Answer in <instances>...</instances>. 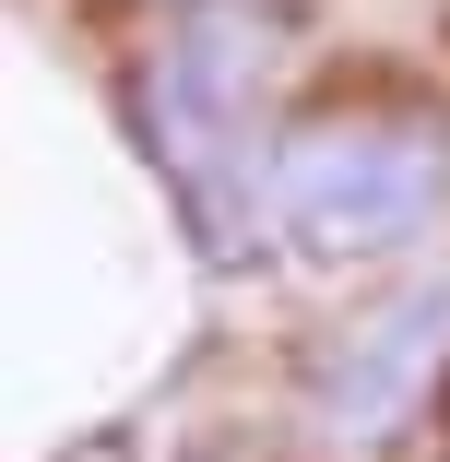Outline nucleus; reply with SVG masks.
Returning a JSON list of instances; mask_svg holds the SVG:
<instances>
[{
	"mask_svg": "<svg viewBox=\"0 0 450 462\" xmlns=\"http://www.w3.org/2000/svg\"><path fill=\"white\" fill-rule=\"evenodd\" d=\"M261 83H273V36L237 0H202L142 71V119H154V166L190 202L202 249L237 261L273 226V154H261Z\"/></svg>",
	"mask_w": 450,
	"mask_h": 462,
	"instance_id": "nucleus-1",
	"label": "nucleus"
},
{
	"mask_svg": "<svg viewBox=\"0 0 450 462\" xmlns=\"http://www.w3.org/2000/svg\"><path fill=\"white\" fill-rule=\"evenodd\" d=\"M450 214V131L415 107H344L273 143V237L297 261H403Z\"/></svg>",
	"mask_w": 450,
	"mask_h": 462,
	"instance_id": "nucleus-2",
	"label": "nucleus"
},
{
	"mask_svg": "<svg viewBox=\"0 0 450 462\" xmlns=\"http://www.w3.org/2000/svg\"><path fill=\"white\" fill-rule=\"evenodd\" d=\"M438 380H450V273H415L403 297L355 309L320 344V367H308V439L332 462H368V450H391L427 415Z\"/></svg>",
	"mask_w": 450,
	"mask_h": 462,
	"instance_id": "nucleus-3",
	"label": "nucleus"
}]
</instances>
